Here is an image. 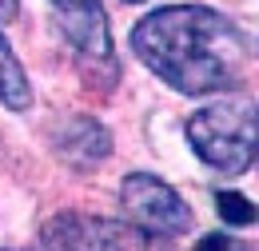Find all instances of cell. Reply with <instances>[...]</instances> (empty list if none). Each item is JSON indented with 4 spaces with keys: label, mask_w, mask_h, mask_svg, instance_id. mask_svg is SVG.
<instances>
[{
    "label": "cell",
    "mask_w": 259,
    "mask_h": 251,
    "mask_svg": "<svg viewBox=\"0 0 259 251\" xmlns=\"http://www.w3.org/2000/svg\"><path fill=\"white\" fill-rule=\"evenodd\" d=\"M120 207H124L132 227H140L144 235H160V239L184 235V231H192V223H195L192 207L180 199V191L171 184H163L160 176H152V172L124 176Z\"/></svg>",
    "instance_id": "3957f363"
},
{
    "label": "cell",
    "mask_w": 259,
    "mask_h": 251,
    "mask_svg": "<svg viewBox=\"0 0 259 251\" xmlns=\"http://www.w3.org/2000/svg\"><path fill=\"white\" fill-rule=\"evenodd\" d=\"M0 104L12 112H28L32 108V84L24 76V64L16 60V52L8 48V40L0 36Z\"/></svg>",
    "instance_id": "52a82bcc"
},
{
    "label": "cell",
    "mask_w": 259,
    "mask_h": 251,
    "mask_svg": "<svg viewBox=\"0 0 259 251\" xmlns=\"http://www.w3.org/2000/svg\"><path fill=\"white\" fill-rule=\"evenodd\" d=\"M52 20L68 44L88 60H112V28L100 0H48Z\"/></svg>",
    "instance_id": "5b68a950"
},
{
    "label": "cell",
    "mask_w": 259,
    "mask_h": 251,
    "mask_svg": "<svg viewBox=\"0 0 259 251\" xmlns=\"http://www.w3.org/2000/svg\"><path fill=\"white\" fill-rule=\"evenodd\" d=\"M40 247L44 251H140L136 231L104 216L84 212H60L40 227Z\"/></svg>",
    "instance_id": "277c9868"
},
{
    "label": "cell",
    "mask_w": 259,
    "mask_h": 251,
    "mask_svg": "<svg viewBox=\"0 0 259 251\" xmlns=\"http://www.w3.org/2000/svg\"><path fill=\"white\" fill-rule=\"evenodd\" d=\"M132 52L184 96L227 92L247 76L251 48L235 20L207 4H171L132 28Z\"/></svg>",
    "instance_id": "6da1fadb"
},
{
    "label": "cell",
    "mask_w": 259,
    "mask_h": 251,
    "mask_svg": "<svg viewBox=\"0 0 259 251\" xmlns=\"http://www.w3.org/2000/svg\"><path fill=\"white\" fill-rule=\"evenodd\" d=\"M195 251H251V247H243V243H235L227 231H215V235H203L199 243H195Z\"/></svg>",
    "instance_id": "9c48e42d"
},
{
    "label": "cell",
    "mask_w": 259,
    "mask_h": 251,
    "mask_svg": "<svg viewBox=\"0 0 259 251\" xmlns=\"http://www.w3.org/2000/svg\"><path fill=\"white\" fill-rule=\"evenodd\" d=\"M188 144L220 176L247 172L259 159V104L255 100L203 104L188 120Z\"/></svg>",
    "instance_id": "7a4b0ae2"
},
{
    "label": "cell",
    "mask_w": 259,
    "mask_h": 251,
    "mask_svg": "<svg viewBox=\"0 0 259 251\" xmlns=\"http://www.w3.org/2000/svg\"><path fill=\"white\" fill-rule=\"evenodd\" d=\"M52 152L72 168H96L100 159L112 156V136L92 116H68L52 132Z\"/></svg>",
    "instance_id": "8992f818"
},
{
    "label": "cell",
    "mask_w": 259,
    "mask_h": 251,
    "mask_svg": "<svg viewBox=\"0 0 259 251\" xmlns=\"http://www.w3.org/2000/svg\"><path fill=\"white\" fill-rule=\"evenodd\" d=\"M215 212L227 227H247V223L259 220V207L239 191H215Z\"/></svg>",
    "instance_id": "ba28073f"
},
{
    "label": "cell",
    "mask_w": 259,
    "mask_h": 251,
    "mask_svg": "<svg viewBox=\"0 0 259 251\" xmlns=\"http://www.w3.org/2000/svg\"><path fill=\"white\" fill-rule=\"evenodd\" d=\"M128 4H144V0H128Z\"/></svg>",
    "instance_id": "30bf717a"
}]
</instances>
